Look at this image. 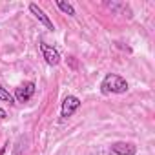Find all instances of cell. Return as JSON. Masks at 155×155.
Wrapping results in <instances>:
<instances>
[{
    "mask_svg": "<svg viewBox=\"0 0 155 155\" xmlns=\"http://www.w3.org/2000/svg\"><path fill=\"white\" fill-rule=\"evenodd\" d=\"M101 91L104 95H110V93L120 95V93L128 91V82H126V79H122L117 73H108L101 82Z\"/></svg>",
    "mask_w": 155,
    "mask_h": 155,
    "instance_id": "cell-1",
    "label": "cell"
},
{
    "mask_svg": "<svg viewBox=\"0 0 155 155\" xmlns=\"http://www.w3.org/2000/svg\"><path fill=\"white\" fill-rule=\"evenodd\" d=\"M35 90H37V84L33 81H28V82H22L17 90H15V95L13 99L17 102H28L33 95H35Z\"/></svg>",
    "mask_w": 155,
    "mask_h": 155,
    "instance_id": "cell-2",
    "label": "cell"
},
{
    "mask_svg": "<svg viewBox=\"0 0 155 155\" xmlns=\"http://www.w3.org/2000/svg\"><path fill=\"white\" fill-rule=\"evenodd\" d=\"M81 99L79 97H75V95H68L64 101H62V108H60V117L62 120H66L68 117H71L77 110L81 108Z\"/></svg>",
    "mask_w": 155,
    "mask_h": 155,
    "instance_id": "cell-3",
    "label": "cell"
},
{
    "mask_svg": "<svg viewBox=\"0 0 155 155\" xmlns=\"http://www.w3.org/2000/svg\"><path fill=\"white\" fill-rule=\"evenodd\" d=\"M40 49H42V57H44V60H46L48 66H58L60 64V60H62L60 53L53 46H49L46 42H40Z\"/></svg>",
    "mask_w": 155,
    "mask_h": 155,
    "instance_id": "cell-4",
    "label": "cell"
},
{
    "mask_svg": "<svg viewBox=\"0 0 155 155\" xmlns=\"http://www.w3.org/2000/svg\"><path fill=\"white\" fill-rule=\"evenodd\" d=\"M111 151L117 153V155H135V153H137V146L131 144V142H122V140H119V142H113V144H111Z\"/></svg>",
    "mask_w": 155,
    "mask_h": 155,
    "instance_id": "cell-5",
    "label": "cell"
},
{
    "mask_svg": "<svg viewBox=\"0 0 155 155\" xmlns=\"http://www.w3.org/2000/svg\"><path fill=\"white\" fill-rule=\"evenodd\" d=\"M29 11H31V13H33V17H35V18H37L40 24H44V26H46L49 31H53V29H55V28H53V22L49 20V17H48V15H46V13L40 9L37 4H29Z\"/></svg>",
    "mask_w": 155,
    "mask_h": 155,
    "instance_id": "cell-6",
    "label": "cell"
},
{
    "mask_svg": "<svg viewBox=\"0 0 155 155\" xmlns=\"http://www.w3.org/2000/svg\"><path fill=\"white\" fill-rule=\"evenodd\" d=\"M57 8H58L60 11H64L66 15H69V17H75V8H73L69 2H64V0H57Z\"/></svg>",
    "mask_w": 155,
    "mask_h": 155,
    "instance_id": "cell-7",
    "label": "cell"
},
{
    "mask_svg": "<svg viewBox=\"0 0 155 155\" xmlns=\"http://www.w3.org/2000/svg\"><path fill=\"white\" fill-rule=\"evenodd\" d=\"M0 101H4V102H9V104H13L15 102V99H13V95L2 86V84H0Z\"/></svg>",
    "mask_w": 155,
    "mask_h": 155,
    "instance_id": "cell-8",
    "label": "cell"
},
{
    "mask_svg": "<svg viewBox=\"0 0 155 155\" xmlns=\"http://www.w3.org/2000/svg\"><path fill=\"white\" fill-rule=\"evenodd\" d=\"M8 117V113H6V110H2V108H0V120H4Z\"/></svg>",
    "mask_w": 155,
    "mask_h": 155,
    "instance_id": "cell-9",
    "label": "cell"
}]
</instances>
